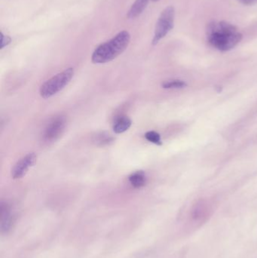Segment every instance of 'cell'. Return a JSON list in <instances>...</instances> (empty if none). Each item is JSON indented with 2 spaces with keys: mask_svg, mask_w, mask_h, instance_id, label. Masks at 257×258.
Wrapping results in <instances>:
<instances>
[{
  "mask_svg": "<svg viewBox=\"0 0 257 258\" xmlns=\"http://www.w3.org/2000/svg\"><path fill=\"white\" fill-rule=\"evenodd\" d=\"M132 124L131 120L125 116H121L115 120L113 123V131L116 134H122L128 131Z\"/></svg>",
  "mask_w": 257,
  "mask_h": 258,
  "instance_id": "obj_7",
  "label": "cell"
},
{
  "mask_svg": "<svg viewBox=\"0 0 257 258\" xmlns=\"http://www.w3.org/2000/svg\"><path fill=\"white\" fill-rule=\"evenodd\" d=\"M11 210L6 204H1V228L2 230H7L11 226Z\"/></svg>",
  "mask_w": 257,
  "mask_h": 258,
  "instance_id": "obj_11",
  "label": "cell"
},
{
  "mask_svg": "<svg viewBox=\"0 0 257 258\" xmlns=\"http://www.w3.org/2000/svg\"><path fill=\"white\" fill-rule=\"evenodd\" d=\"M11 42V37L9 36L4 35L3 32H1V50L9 45Z\"/></svg>",
  "mask_w": 257,
  "mask_h": 258,
  "instance_id": "obj_15",
  "label": "cell"
},
{
  "mask_svg": "<svg viewBox=\"0 0 257 258\" xmlns=\"http://www.w3.org/2000/svg\"><path fill=\"white\" fill-rule=\"evenodd\" d=\"M239 1L247 6L254 5L257 2V0H239Z\"/></svg>",
  "mask_w": 257,
  "mask_h": 258,
  "instance_id": "obj_16",
  "label": "cell"
},
{
  "mask_svg": "<svg viewBox=\"0 0 257 258\" xmlns=\"http://www.w3.org/2000/svg\"><path fill=\"white\" fill-rule=\"evenodd\" d=\"M151 1H153V2H158L159 0H151Z\"/></svg>",
  "mask_w": 257,
  "mask_h": 258,
  "instance_id": "obj_17",
  "label": "cell"
},
{
  "mask_svg": "<svg viewBox=\"0 0 257 258\" xmlns=\"http://www.w3.org/2000/svg\"><path fill=\"white\" fill-rule=\"evenodd\" d=\"M66 127V118L57 116L51 120L44 129L42 139L47 143L54 142L63 134Z\"/></svg>",
  "mask_w": 257,
  "mask_h": 258,
  "instance_id": "obj_5",
  "label": "cell"
},
{
  "mask_svg": "<svg viewBox=\"0 0 257 258\" xmlns=\"http://www.w3.org/2000/svg\"><path fill=\"white\" fill-rule=\"evenodd\" d=\"M130 41L131 35L129 32L121 31L111 40L97 46L93 52L91 60L97 64L112 62L126 50Z\"/></svg>",
  "mask_w": 257,
  "mask_h": 258,
  "instance_id": "obj_1",
  "label": "cell"
},
{
  "mask_svg": "<svg viewBox=\"0 0 257 258\" xmlns=\"http://www.w3.org/2000/svg\"><path fill=\"white\" fill-rule=\"evenodd\" d=\"M73 76H74V69L68 68L63 72H59L52 78L47 80L41 86L39 90L41 97L43 98L44 99H48L55 96L70 82L71 80L73 78Z\"/></svg>",
  "mask_w": 257,
  "mask_h": 258,
  "instance_id": "obj_2",
  "label": "cell"
},
{
  "mask_svg": "<svg viewBox=\"0 0 257 258\" xmlns=\"http://www.w3.org/2000/svg\"><path fill=\"white\" fill-rule=\"evenodd\" d=\"M210 44L221 52L230 51L242 41V34L240 32L225 34L217 32L207 36Z\"/></svg>",
  "mask_w": 257,
  "mask_h": 258,
  "instance_id": "obj_4",
  "label": "cell"
},
{
  "mask_svg": "<svg viewBox=\"0 0 257 258\" xmlns=\"http://www.w3.org/2000/svg\"><path fill=\"white\" fill-rule=\"evenodd\" d=\"M175 18V10L173 6H168L161 13L155 29L153 45H157L161 40L166 36L167 34L173 29Z\"/></svg>",
  "mask_w": 257,
  "mask_h": 258,
  "instance_id": "obj_3",
  "label": "cell"
},
{
  "mask_svg": "<svg viewBox=\"0 0 257 258\" xmlns=\"http://www.w3.org/2000/svg\"><path fill=\"white\" fill-rule=\"evenodd\" d=\"M94 142L96 144L99 146H107L110 145L114 142V138L111 134H107L106 132H101L97 134L94 137Z\"/></svg>",
  "mask_w": 257,
  "mask_h": 258,
  "instance_id": "obj_12",
  "label": "cell"
},
{
  "mask_svg": "<svg viewBox=\"0 0 257 258\" xmlns=\"http://www.w3.org/2000/svg\"><path fill=\"white\" fill-rule=\"evenodd\" d=\"M130 184L133 188L140 189L145 186L146 183V176L143 170H137L128 178Z\"/></svg>",
  "mask_w": 257,
  "mask_h": 258,
  "instance_id": "obj_10",
  "label": "cell"
},
{
  "mask_svg": "<svg viewBox=\"0 0 257 258\" xmlns=\"http://www.w3.org/2000/svg\"><path fill=\"white\" fill-rule=\"evenodd\" d=\"M37 156L35 152H29L20 158L11 169V177L13 179H20L24 177L29 168L35 164Z\"/></svg>",
  "mask_w": 257,
  "mask_h": 258,
  "instance_id": "obj_6",
  "label": "cell"
},
{
  "mask_svg": "<svg viewBox=\"0 0 257 258\" xmlns=\"http://www.w3.org/2000/svg\"><path fill=\"white\" fill-rule=\"evenodd\" d=\"M145 138L148 140V142L155 144H162L160 134L156 132L150 131L148 132H146V134H145Z\"/></svg>",
  "mask_w": 257,
  "mask_h": 258,
  "instance_id": "obj_14",
  "label": "cell"
},
{
  "mask_svg": "<svg viewBox=\"0 0 257 258\" xmlns=\"http://www.w3.org/2000/svg\"><path fill=\"white\" fill-rule=\"evenodd\" d=\"M208 212L205 204L202 203H199L193 208L191 213L192 220L197 223L203 222L208 218Z\"/></svg>",
  "mask_w": 257,
  "mask_h": 258,
  "instance_id": "obj_9",
  "label": "cell"
},
{
  "mask_svg": "<svg viewBox=\"0 0 257 258\" xmlns=\"http://www.w3.org/2000/svg\"><path fill=\"white\" fill-rule=\"evenodd\" d=\"M162 86L164 88H167V90H177V88H183L186 87L187 83L179 80H168V81L164 82Z\"/></svg>",
  "mask_w": 257,
  "mask_h": 258,
  "instance_id": "obj_13",
  "label": "cell"
},
{
  "mask_svg": "<svg viewBox=\"0 0 257 258\" xmlns=\"http://www.w3.org/2000/svg\"><path fill=\"white\" fill-rule=\"evenodd\" d=\"M150 0H135V2L131 6V8L128 13V18L130 19H134L140 16L146 10Z\"/></svg>",
  "mask_w": 257,
  "mask_h": 258,
  "instance_id": "obj_8",
  "label": "cell"
}]
</instances>
